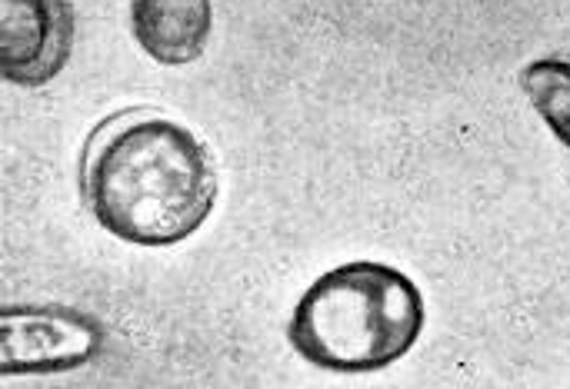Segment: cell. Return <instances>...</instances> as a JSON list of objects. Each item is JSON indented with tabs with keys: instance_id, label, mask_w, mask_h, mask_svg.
I'll use <instances>...</instances> for the list:
<instances>
[{
	"instance_id": "5",
	"label": "cell",
	"mask_w": 570,
	"mask_h": 389,
	"mask_svg": "<svg viewBox=\"0 0 570 389\" xmlns=\"http://www.w3.org/2000/svg\"><path fill=\"white\" fill-rule=\"evenodd\" d=\"M134 43L160 67H190L214 37V0H130Z\"/></svg>"
},
{
	"instance_id": "3",
	"label": "cell",
	"mask_w": 570,
	"mask_h": 389,
	"mask_svg": "<svg viewBox=\"0 0 570 389\" xmlns=\"http://www.w3.org/2000/svg\"><path fill=\"white\" fill-rule=\"evenodd\" d=\"M107 330L97 317L70 307L0 310V377L70 373L100 357Z\"/></svg>"
},
{
	"instance_id": "4",
	"label": "cell",
	"mask_w": 570,
	"mask_h": 389,
	"mask_svg": "<svg viewBox=\"0 0 570 389\" xmlns=\"http://www.w3.org/2000/svg\"><path fill=\"white\" fill-rule=\"evenodd\" d=\"M73 37V0H0L3 80L23 90L50 83L67 67Z\"/></svg>"
},
{
	"instance_id": "6",
	"label": "cell",
	"mask_w": 570,
	"mask_h": 389,
	"mask_svg": "<svg viewBox=\"0 0 570 389\" xmlns=\"http://www.w3.org/2000/svg\"><path fill=\"white\" fill-rule=\"evenodd\" d=\"M521 90L528 93L534 113L558 137V143L570 153V60L541 57L524 63Z\"/></svg>"
},
{
	"instance_id": "1",
	"label": "cell",
	"mask_w": 570,
	"mask_h": 389,
	"mask_svg": "<svg viewBox=\"0 0 570 389\" xmlns=\"http://www.w3.org/2000/svg\"><path fill=\"white\" fill-rule=\"evenodd\" d=\"M77 193L110 237L164 250L207 223L220 180L207 143L187 123L137 103L90 127L77 157Z\"/></svg>"
},
{
	"instance_id": "2",
	"label": "cell",
	"mask_w": 570,
	"mask_h": 389,
	"mask_svg": "<svg viewBox=\"0 0 570 389\" xmlns=\"http://www.w3.org/2000/svg\"><path fill=\"white\" fill-rule=\"evenodd\" d=\"M428 327L421 287L397 267L351 260L317 277L287 320L294 353L327 373H377L401 363Z\"/></svg>"
}]
</instances>
